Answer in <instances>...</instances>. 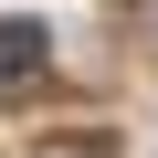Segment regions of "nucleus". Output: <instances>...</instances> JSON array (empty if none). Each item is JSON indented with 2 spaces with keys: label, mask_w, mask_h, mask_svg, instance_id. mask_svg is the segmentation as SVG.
Instances as JSON below:
<instances>
[{
  "label": "nucleus",
  "mask_w": 158,
  "mask_h": 158,
  "mask_svg": "<svg viewBox=\"0 0 158 158\" xmlns=\"http://www.w3.org/2000/svg\"><path fill=\"white\" fill-rule=\"evenodd\" d=\"M42 21H0V85H21V74H42Z\"/></svg>",
  "instance_id": "obj_1"
}]
</instances>
